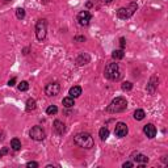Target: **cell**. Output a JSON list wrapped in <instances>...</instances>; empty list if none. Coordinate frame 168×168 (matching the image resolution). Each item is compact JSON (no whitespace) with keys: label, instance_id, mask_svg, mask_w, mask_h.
<instances>
[{"label":"cell","instance_id":"6da1fadb","mask_svg":"<svg viewBox=\"0 0 168 168\" xmlns=\"http://www.w3.org/2000/svg\"><path fill=\"white\" fill-rule=\"evenodd\" d=\"M74 142L82 148H91L93 147V138L90 133H79L74 137Z\"/></svg>","mask_w":168,"mask_h":168},{"label":"cell","instance_id":"7a4b0ae2","mask_svg":"<svg viewBox=\"0 0 168 168\" xmlns=\"http://www.w3.org/2000/svg\"><path fill=\"white\" fill-rule=\"evenodd\" d=\"M126 108H128V101H126L125 97L120 96V97H116L108 105L106 112H109V113H121V112H124Z\"/></svg>","mask_w":168,"mask_h":168},{"label":"cell","instance_id":"3957f363","mask_svg":"<svg viewBox=\"0 0 168 168\" xmlns=\"http://www.w3.org/2000/svg\"><path fill=\"white\" fill-rule=\"evenodd\" d=\"M104 76L109 80H118L121 78V72H120V66L118 63H109L105 67L104 71Z\"/></svg>","mask_w":168,"mask_h":168},{"label":"cell","instance_id":"277c9868","mask_svg":"<svg viewBox=\"0 0 168 168\" xmlns=\"http://www.w3.org/2000/svg\"><path fill=\"white\" fill-rule=\"evenodd\" d=\"M137 8H138L137 3H134V2L130 3L128 7H122V8L118 9V11H117V17L121 18V20H126V18H130V17H132L134 13H135Z\"/></svg>","mask_w":168,"mask_h":168},{"label":"cell","instance_id":"5b68a950","mask_svg":"<svg viewBox=\"0 0 168 168\" xmlns=\"http://www.w3.org/2000/svg\"><path fill=\"white\" fill-rule=\"evenodd\" d=\"M46 33H48V22L46 20H38L36 24V37L38 41H42L46 38Z\"/></svg>","mask_w":168,"mask_h":168},{"label":"cell","instance_id":"8992f818","mask_svg":"<svg viewBox=\"0 0 168 168\" xmlns=\"http://www.w3.org/2000/svg\"><path fill=\"white\" fill-rule=\"evenodd\" d=\"M29 135H30V138L32 139H34V141H44L45 139V130L41 128V126H33V128L30 129V133H29Z\"/></svg>","mask_w":168,"mask_h":168},{"label":"cell","instance_id":"52a82bcc","mask_svg":"<svg viewBox=\"0 0 168 168\" xmlns=\"http://www.w3.org/2000/svg\"><path fill=\"white\" fill-rule=\"evenodd\" d=\"M59 92H60V86L58 83H49L48 86L45 87V93L50 97L57 96Z\"/></svg>","mask_w":168,"mask_h":168},{"label":"cell","instance_id":"ba28073f","mask_svg":"<svg viewBox=\"0 0 168 168\" xmlns=\"http://www.w3.org/2000/svg\"><path fill=\"white\" fill-rule=\"evenodd\" d=\"M128 132H129V129H128V125L124 124V122H118V124H116V128H114V134L117 135L118 138H124L128 135Z\"/></svg>","mask_w":168,"mask_h":168},{"label":"cell","instance_id":"9c48e42d","mask_svg":"<svg viewBox=\"0 0 168 168\" xmlns=\"http://www.w3.org/2000/svg\"><path fill=\"white\" fill-rule=\"evenodd\" d=\"M91 18H92V16L88 11H82V12H79V15H78V21L82 26H87L90 24Z\"/></svg>","mask_w":168,"mask_h":168},{"label":"cell","instance_id":"30bf717a","mask_svg":"<svg viewBox=\"0 0 168 168\" xmlns=\"http://www.w3.org/2000/svg\"><path fill=\"white\" fill-rule=\"evenodd\" d=\"M143 133L147 135V138H154L156 135V128L152 124H147L146 126L143 128Z\"/></svg>","mask_w":168,"mask_h":168},{"label":"cell","instance_id":"8fae6325","mask_svg":"<svg viewBox=\"0 0 168 168\" xmlns=\"http://www.w3.org/2000/svg\"><path fill=\"white\" fill-rule=\"evenodd\" d=\"M54 130L57 132L59 135H62L64 132H66V125H64L62 121H59V120H55L54 121Z\"/></svg>","mask_w":168,"mask_h":168},{"label":"cell","instance_id":"7c38bea8","mask_svg":"<svg viewBox=\"0 0 168 168\" xmlns=\"http://www.w3.org/2000/svg\"><path fill=\"white\" fill-rule=\"evenodd\" d=\"M156 87H158V80H156L155 76H152L151 80H150V83L147 84V92L151 93V95H154V93H155V91H156Z\"/></svg>","mask_w":168,"mask_h":168},{"label":"cell","instance_id":"4fadbf2b","mask_svg":"<svg viewBox=\"0 0 168 168\" xmlns=\"http://www.w3.org/2000/svg\"><path fill=\"white\" fill-rule=\"evenodd\" d=\"M133 159H134V162L139 163V164H141V167H144V164H146V163H148V158H147L146 155H142V154H137V155H134Z\"/></svg>","mask_w":168,"mask_h":168},{"label":"cell","instance_id":"5bb4252c","mask_svg":"<svg viewBox=\"0 0 168 168\" xmlns=\"http://www.w3.org/2000/svg\"><path fill=\"white\" fill-rule=\"evenodd\" d=\"M70 96L74 97V99H76V97H79L82 95V87H79V86H74L72 88H70Z\"/></svg>","mask_w":168,"mask_h":168},{"label":"cell","instance_id":"9a60e30c","mask_svg":"<svg viewBox=\"0 0 168 168\" xmlns=\"http://www.w3.org/2000/svg\"><path fill=\"white\" fill-rule=\"evenodd\" d=\"M62 104H63V106H66V108H72V106L75 105V101H74V97L68 96V97H64Z\"/></svg>","mask_w":168,"mask_h":168},{"label":"cell","instance_id":"2e32d148","mask_svg":"<svg viewBox=\"0 0 168 168\" xmlns=\"http://www.w3.org/2000/svg\"><path fill=\"white\" fill-rule=\"evenodd\" d=\"M78 64L79 66H83V64H87L88 62H90V57H88L87 54H82V55H79L78 57Z\"/></svg>","mask_w":168,"mask_h":168},{"label":"cell","instance_id":"e0dca14e","mask_svg":"<svg viewBox=\"0 0 168 168\" xmlns=\"http://www.w3.org/2000/svg\"><path fill=\"white\" fill-rule=\"evenodd\" d=\"M144 117H146V113H144L143 109H137L134 112V118L137 121H142Z\"/></svg>","mask_w":168,"mask_h":168},{"label":"cell","instance_id":"ac0fdd59","mask_svg":"<svg viewBox=\"0 0 168 168\" xmlns=\"http://www.w3.org/2000/svg\"><path fill=\"white\" fill-rule=\"evenodd\" d=\"M11 148L13 151H18L21 148V142L18 141L17 138H13L12 141H11Z\"/></svg>","mask_w":168,"mask_h":168},{"label":"cell","instance_id":"d6986e66","mask_svg":"<svg viewBox=\"0 0 168 168\" xmlns=\"http://www.w3.org/2000/svg\"><path fill=\"white\" fill-rule=\"evenodd\" d=\"M99 135H100L101 141H106V139H108V137H109V130H108V128H101L100 132H99Z\"/></svg>","mask_w":168,"mask_h":168},{"label":"cell","instance_id":"ffe728a7","mask_svg":"<svg viewBox=\"0 0 168 168\" xmlns=\"http://www.w3.org/2000/svg\"><path fill=\"white\" fill-rule=\"evenodd\" d=\"M124 50L122 49H120V50H114L113 51V54H112V58L116 59V60H118V59H122L124 58Z\"/></svg>","mask_w":168,"mask_h":168},{"label":"cell","instance_id":"44dd1931","mask_svg":"<svg viewBox=\"0 0 168 168\" xmlns=\"http://www.w3.org/2000/svg\"><path fill=\"white\" fill-rule=\"evenodd\" d=\"M36 106H37V104H36V100H34V99H29V100L26 101V110H28V112L34 110Z\"/></svg>","mask_w":168,"mask_h":168},{"label":"cell","instance_id":"7402d4cb","mask_svg":"<svg viewBox=\"0 0 168 168\" xmlns=\"http://www.w3.org/2000/svg\"><path fill=\"white\" fill-rule=\"evenodd\" d=\"M46 113H48L49 116H54V114H57L58 113V108L55 105H50L48 109H46Z\"/></svg>","mask_w":168,"mask_h":168},{"label":"cell","instance_id":"603a6c76","mask_svg":"<svg viewBox=\"0 0 168 168\" xmlns=\"http://www.w3.org/2000/svg\"><path fill=\"white\" fill-rule=\"evenodd\" d=\"M121 88H122V91H132L133 90V83L132 82H124Z\"/></svg>","mask_w":168,"mask_h":168},{"label":"cell","instance_id":"cb8c5ba5","mask_svg":"<svg viewBox=\"0 0 168 168\" xmlns=\"http://www.w3.org/2000/svg\"><path fill=\"white\" fill-rule=\"evenodd\" d=\"M16 16H17V18L22 20V18L25 17V11H24L22 8H17V9H16Z\"/></svg>","mask_w":168,"mask_h":168},{"label":"cell","instance_id":"d4e9b609","mask_svg":"<svg viewBox=\"0 0 168 168\" xmlns=\"http://www.w3.org/2000/svg\"><path fill=\"white\" fill-rule=\"evenodd\" d=\"M28 88H29V83H28V82H21L20 84H18V90L22 91V92L28 91Z\"/></svg>","mask_w":168,"mask_h":168},{"label":"cell","instance_id":"484cf974","mask_svg":"<svg viewBox=\"0 0 168 168\" xmlns=\"http://www.w3.org/2000/svg\"><path fill=\"white\" fill-rule=\"evenodd\" d=\"M26 167L28 168H37V167H38V163H37V162H28Z\"/></svg>","mask_w":168,"mask_h":168},{"label":"cell","instance_id":"4316f807","mask_svg":"<svg viewBox=\"0 0 168 168\" xmlns=\"http://www.w3.org/2000/svg\"><path fill=\"white\" fill-rule=\"evenodd\" d=\"M8 147H3L2 148V150H0V158H3L4 155H7V154H8Z\"/></svg>","mask_w":168,"mask_h":168},{"label":"cell","instance_id":"83f0119b","mask_svg":"<svg viewBox=\"0 0 168 168\" xmlns=\"http://www.w3.org/2000/svg\"><path fill=\"white\" fill-rule=\"evenodd\" d=\"M133 166H134V164H133V163H132V162H125L122 167H124V168H132Z\"/></svg>","mask_w":168,"mask_h":168},{"label":"cell","instance_id":"f1b7e54d","mask_svg":"<svg viewBox=\"0 0 168 168\" xmlns=\"http://www.w3.org/2000/svg\"><path fill=\"white\" fill-rule=\"evenodd\" d=\"M15 83H16V78H12L11 80L8 82V86H9V87H13V86H15Z\"/></svg>","mask_w":168,"mask_h":168},{"label":"cell","instance_id":"f546056e","mask_svg":"<svg viewBox=\"0 0 168 168\" xmlns=\"http://www.w3.org/2000/svg\"><path fill=\"white\" fill-rule=\"evenodd\" d=\"M120 45H121V49L124 50V48H125V38H120Z\"/></svg>","mask_w":168,"mask_h":168},{"label":"cell","instance_id":"4dcf8cb0","mask_svg":"<svg viewBox=\"0 0 168 168\" xmlns=\"http://www.w3.org/2000/svg\"><path fill=\"white\" fill-rule=\"evenodd\" d=\"M75 41H78V42H83V41H86V38H84V37H75Z\"/></svg>","mask_w":168,"mask_h":168},{"label":"cell","instance_id":"1f68e13d","mask_svg":"<svg viewBox=\"0 0 168 168\" xmlns=\"http://www.w3.org/2000/svg\"><path fill=\"white\" fill-rule=\"evenodd\" d=\"M104 2H106V3H110V2H112V0H104Z\"/></svg>","mask_w":168,"mask_h":168},{"label":"cell","instance_id":"d6a6232c","mask_svg":"<svg viewBox=\"0 0 168 168\" xmlns=\"http://www.w3.org/2000/svg\"><path fill=\"white\" fill-rule=\"evenodd\" d=\"M6 2H9V0H6Z\"/></svg>","mask_w":168,"mask_h":168}]
</instances>
